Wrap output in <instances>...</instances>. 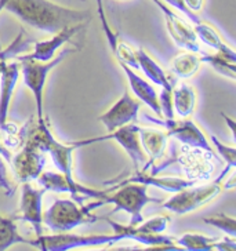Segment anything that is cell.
Here are the masks:
<instances>
[{"mask_svg": "<svg viewBox=\"0 0 236 251\" xmlns=\"http://www.w3.org/2000/svg\"><path fill=\"white\" fill-rule=\"evenodd\" d=\"M203 222L207 225H211L214 228L224 232L227 236L235 237L236 236V220L231 215L224 214V213H218L211 217H206L203 218Z\"/></svg>", "mask_w": 236, "mask_h": 251, "instance_id": "obj_28", "label": "cell"}, {"mask_svg": "<svg viewBox=\"0 0 236 251\" xmlns=\"http://www.w3.org/2000/svg\"><path fill=\"white\" fill-rule=\"evenodd\" d=\"M119 65L123 69L126 77L129 80V84H130V89L134 93V96L137 97L141 102L148 105L152 111L155 112L157 116H162L160 103H159V98H157L156 90L147 80H144L135 71H133L131 67L126 65L123 62H119Z\"/></svg>", "mask_w": 236, "mask_h": 251, "instance_id": "obj_19", "label": "cell"}, {"mask_svg": "<svg viewBox=\"0 0 236 251\" xmlns=\"http://www.w3.org/2000/svg\"><path fill=\"white\" fill-rule=\"evenodd\" d=\"M118 191L113 195H106L104 199L105 204H115L112 213L123 210L130 214V224L137 225L142 221V210L149 203H157L160 200L148 195V186L138 182H120L116 185Z\"/></svg>", "mask_w": 236, "mask_h": 251, "instance_id": "obj_6", "label": "cell"}, {"mask_svg": "<svg viewBox=\"0 0 236 251\" xmlns=\"http://www.w3.org/2000/svg\"><path fill=\"white\" fill-rule=\"evenodd\" d=\"M202 61L196 52L185 51L176 55L170 62V71L180 79H189L199 72Z\"/></svg>", "mask_w": 236, "mask_h": 251, "instance_id": "obj_24", "label": "cell"}, {"mask_svg": "<svg viewBox=\"0 0 236 251\" xmlns=\"http://www.w3.org/2000/svg\"><path fill=\"white\" fill-rule=\"evenodd\" d=\"M45 188H36L30 182H23L20 200V220L28 222L37 236L43 235V196Z\"/></svg>", "mask_w": 236, "mask_h": 251, "instance_id": "obj_12", "label": "cell"}, {"mask_svg": "<svg viewBox=\"0 0 236 251\" xmlns=\"http://www.w3.org/2000/svg\"><path fill=\"white\" fill-rule=\"evenodd\" d=\"M162 1L166 3L169 7H173L174 10H177L178 13H181L184 17H186V20L191 23L192 28L195 30V33H196V36H198V39H199L203 45H206L210 49H214L215 52H221V54L231 55V57L236 55L235 51L228 45H225L222 42L220 33L214 29L213 26H210L207 23L202 21L198 15L186 7L184 0H162Z\"/></svg>", "mask_w": 236, "mask_h": 251, "instance_id": "obj_10", "label": "cell"}, {"mask_svg": "<svg viewBox=\"0 0 236 251\" xmlns=\"http://www.w3.org/2000/svg\"><path fill=\"white\" fill-rule=\"evenodd\" d=\"M86 25H87V23L68 26V28H64L62 30L57 32V33H52V39L36 42L33 46V51L17 57V61H21V59H35V61H42V62L50 61L57 55V52L62 49V46L67 45L72 37H75L79 32L84 29Z\"/></svg>", "mask_w": 236, "mask_h": 251, "instance_id": "obj_15", "label": "cell"}, {"mask_svg": "<svg viewBox=\"0 0 236 251\" xmlns=\"http://www.w3.org/2000/svg\"><path fill=\"white\" fill-rule=\"evenodd\" d=\"M0 155L3 156V159H4L6 162L10 163V160H11V155H13V153H11V151H10L4 144H1V142H0Z\"/></svg>", "mask_w": 236, "mask_h": 251, "instance_id": "obj_33", "label": "cell"}, {"mask_svg": "<svg viewBox=\"0 0 236 251\" xmlns=\"http://www.w3.org/2000/svg\"><path fill=\"white\" fill-rule=\"evenodd\" d=\"M29 244L33 246V240H28L18 232L14 220L6 218L0 213V251L8 250L14 244Z\"/></svg>", "mask_w": 236, "mask_h": 251, "instance_id": "obj_25", "label": "cell"}, {"mask_svg": "<svg viewBox=\"0 0 236 251\" xmlns=\"http://www.w3.org/2000/svg\"><path fill=\"white\" fill-rule=\"evenodd\" d=\"M105 220L113 229V233H118L119 236L122 237V240L130 239L145 246H155V249L178 250L174 247V242H176L174 237L162 235L167 229L170 222L167 215H157L148 221H141L137 225H123L109 218H105Z\"/></svg>", "mask_w": 236, "mask_h": 251, "instance_id": "obj_3", "label": "cell"}, {"mask_svg": "<svg viewBox=\"0 0 236 251\" xmlns=\"http://www.w3.org/2000/svg\"><path fill=\"white\" fill-rule=\"evenodd\" d=\"M135 55H137V61H138V68L145 74L149 80L160 86L162 89L163 87H173V83L170 80L167 74L142 47H138L135 50Z\"/></svg>", "mask_w": 236, "mask_h": 251, "instance_id": "obj_23", "label": "cell"}, {"mask_svg": "<svg viewBox=\"0 0 236 251\" xmlns=\"http://www.w3.org/2000/svg\"><path fill=\"white\" fill-rule=\"evenodd\" d=\"M180 249L188 251H235V237H210L202 233H184L177 239Z\"/></svg>", "mask_w": 236, "mask_h": 251, "instance_id": "obj_17", "label": "cell"}, {"mask_svg": "<svg viewBox=\"0 0 236 251\" xmlns=\"http://www.w3.org/2000/svg\"><path fill=\"white\" fill-rule=\"evenodd\" d=\"M103 206H105L104 199L93 200L89 204H80L74 199H57L43 213V224L52 232H69L84 224L98 221L94 210Z\"/></svg>", "mask_w": 236, "mask_h": 251, "instance_id": "obj_2", "label": "cell"}, {"mask_svg": "<svg viewBox=\"0 0 236 251\" xmlns=\"http://www.w3.org/2000/svg\"><path fill=\"white\" fill-rule=\"evenodd\" d=\"M122 240L118 233L112 235H49L37 236L33 246L43 251H69L101 246H113Z\"/></svg>", "mask_w": 236, "mask_h": 251, "instance_id": "obj_7", "label": "cell"}, {"mask_svg": "<svg viewBox=\"0 0 236 251\" xmlns=\"http://www.w3.org/2000/svg\"><path fill=\"white\" fill-rule=\"evenodd\" d=\"M21 75V65L18 61L6 62L0 74V130L3 131L7 125L10 103L13 100L14 89Z\"/></svg>", "mask_w": 236, "mask_h": 251, "instance_id": "obj_16", "label": "cell"}, {"mask_svg": "<svg viewBox=\"0 0 236 251\" xmlns=\"http://www.w3.org/2000/svg\"><path fill=\"white\" fill-rule=\"evenodd\" d=\"M122 182H138V184H144L147 186H155L159 189H163L166 192H178L181 189H185L191 185L196 184V181H191V179H183V178H174V177H163L159 178L156 176H147L145 173L137 171L135 176L127 178L126 181Z\"/></svg>", "mask_w": 236, "mask_h": 251, "instance_id": "obj_21", "label": "cell"}, {"mask_svg": "<svg viewBox=\"0 0 236 251\" xmlns=\"http://www.w3.org/2000/svg\"><path fill=\"white\" fill-rule=\"evenodd\" d=\"M140 108L141 103L130 96V93L125 91L118 101L98 118V120L108 130V133H112L123 126L135 122Z\"/></svg>", "mask_w": 236, "mask_h": 251, "instance_id": "obj_14", "label": "cell"}, {"mask_svg": "<svg viewBox=\"0 0 236 251\" xmlns=\"http://www.w3.org/2000/svg\"><path fill=\"white\" fill-rule=\"evenodd\" d=\"M196 91L195 89L186 84L180 83L171 90V102H173V111L177 113L181 119H186L191 116L196 109Z\"/></svg>", "mask_w": 236, "mask_h": 251, "instance_id": "obj_22", "label": "cell"}, {"mask_svg": "<svg viewBox=\"0 0 236 251\" xmlns=\"http://www.w3.org/2000/svg\"><path fill=\"white\" fill-rule=\"evenodd\" d=\"M40 186H43L46 191H52V192H68L72 195V199L76 200L78 203H80L83 200L79 198V195L76 193L71 184L67 181V178L64 177L61 173H52V171H43L39 178H37Z\"/></svg>", "mask_w": 236, "mask_h": 251, "instance_id": "obj_27", "label": "cell"}, {"mask_svg": "<svg viewBox=\"0 0 236 251\" xmlns=\"http://www.w3.org/2000/svg\"><path fill=\"white\" fill-rule=\"evenodd\" d=\"M6 1H7V0H0V13H1L3 10H4V6H6Z\"/></svg>", "mask_w": 236, "mask_h": 251, "instance_id": "obj_35", "label": "cell"}, {"mask_svg": "<svg viewBox=\"0 0 236 251\" xmlns=\"http://www.w3.org/2000/svg\"><path fill=\"white\" fill-rule=\"evenodd\" d=\"M234 170L232 167L227 166L225 170L213 181L205 185H191L185 189H181L178 192L162 203V207L170 213H174L177 215L189 214L192 211L198 210L200 207L209 204L211 200H214L222 191V181L227 177L229 171Z\"/></svg>", "mask_w": 236, "mask_h": 251, "instance_id": "obj_4", "label": "cell"}, {"mask_svg": "<svg viewBox=\"0 0 236 251\" xmlns=\"http://www.w3.org/2000/svg\"><path fill=\"white\" fill-rule=\"evenodd\" d=\"M8 164L13 167L15 177L21 184L30 182L45 171L46 152L24 144L15 155H11Z\"/></svg>", "mask_w": 236, "mask_h": 251, "instance_id": "obj_13", "label": "cell"}, {"mask_svg": "<svg viewBox=\"0 0 236 251\" xmlns=\"http://www.w3.org/2000/svg\"><path fill=\"white\" fill-rule=\"evenodd\" d=\"M4 10L24 24L47 33H57L64 28L89 23L90 11L57 4L52 0H7Z\"/></svg>", "mask_w": 236, "mask_h": 251, "instance_id": "obj_1", "label": "cell"}, {"mask_svg": "<svg viewBox=\"0 0 236 251\" xmlns=\"http://www.w3.org/2000/svg\"><path fill=\"white\" fill-rule=\"evenodd\" d=\"M23 37H24V32H21V33L18 35V37L15 39L11 45L8 46V47H6L4 50H1V51H0V74H1V71H3L4 64L7 62V59L11 58V57H14L15 54L20 51V50H24V49H25V46H28V43L21 45Z\"/></svg>", "mask_w": 236, "mask_h": 251, "instance_id": "obj_30", "label": "cell"}, {"mask_svg": "<svg viewBox=\"0 0 236 251\" xmlns=\"http://www.w3.org/2000/svg\"><path fill=\"white\" fill-rule=\"evenodd\" d=\"M145 119L151 120L152 123L162 126L169 137H174L176 140L183 142L185 147L200 149V151H205V152H213V148H211L206 135L203 134V131L200 130L198 126L188 118L176 120L174 118L154 119L151 116H145Z\"/></svg>", "mask_w": 236, "mask_h": 251, "instance_id": "obj_9", "label": "cell"}, {"mask_svg": "<svg viewBox=\"0 0 236 251\" xmlns=\"http://www.w3.org/2000/svg\"><path fill=\"white\" fill-rule=\"evenodd\" d=\"M152 1L163 13L164 21H166V28H167L170 37L174 40V43L186 51L196 52L200 55L205 54V51L200 47L199 39L192 28L191 23L186 21L181 14L174 13L166 3H163L162 0H152Z\"/></svg>", "mask_w": 236, "mask_h": 251, "instance_id": "obj_8", "label": "cell"}, {"mask_svg": "<svg viewBox=\"0 0 236 251\" xmlns=\"http://www.w3.org/2000/svg\"><path fill=\"white\" fill-rule=\"evenodd\" d=\"M221 116L222 119L225 120L227 126L231 128V134H232V137H234V140H235V120L232 118H229L228 115H225V113H221Z\"/></svg>", "mask_w": 236, "mask_h": 251, "instance_id": "obj_34", "label": "cell"}, {"mask_svg": "<svg viewBox=\"0 0 236 251\" xmlns=\"http://www.w3.org/2000/svg\"><path fill=\"white\" fill-rule=\"evenodd\" d=\"M184 3L191 11H193V13H199L200 10L203 8L205 0H184Z\"/></svg>", "mask_w": 236, "mask_h": 251, "instance_id": "obj_32", "label": "cell"}, {"mask_svg": "<svg viewBox=\"0 0 236 251\" xmlns=\"http://www.w3.org/2000/svg\"><path fill=\"white\" fill-rule=\"evenodd\" d=\"M0 191H3L7 196H13L15 193L14 186L8 178L6 163H4V159L1 155H0Z\"/></svg>", "mask_w": 236, "mask_h": 251, "instance_id": "obj_31", "label": "cell"}, {"mask_svg": "<svg viewBox=\"0 0 236 251\" xmlns=\"http://www.w3.org/2000/svg\"><path fill=\"white\" fill-rule=\"evenodd\" d=\"M200 61L205 64H209L215 72L222 75L224 77H228L229 80H235L236 79V57L225 55L221 52H215V54L205 52L200 55Z\"/></svg>", "mask_w": 236, "mask_h": 251, "instance_id": "obj_26", "label": "cell"}, {"mask_svg": "<svg viewBox=\"0 0 236 251\" xmlns=\"http://www.w3.org/2000/svg\"><path fill=\"white\" fill-rule=\"evenodd\" d=\"M120 1H127V0H120Z\"/></svg>", "mask_w": 236, "mask_h": 251, "instance_id": "obj_36", "label": "cell"}, {"mask_svg": "<svg viewBox=\"0 0 236 251\" xmlns=\"http://www.w3.org/2000/svg\"><path fill=\"white\" fill-rule=\"evenodd\" d=\"M211 156H213V152L205 156V151L185 147L178 156V162L180 164H183L185 173L188 174V178L191 181L198 182L199 179L210 178L211 169H213V166L210 164Z\"/></svg>", "mask_w": 236, "mask_h": 251, "instance_id": "obj_18", "label": "cell"}, {"mask_svg": "<svg viewBox=\"0 0 236 251\" xmlns=\"http://www.w3.org/2000/svg\"><path fill=\"white\" fill-rule=\"evenodd\" d=\"M210 141L213 142V147L214 149L218 152V155L221 156L222 159L225 160L227 163V166L229 167H232V169H235L236 167V151L234 147H228V145H225V144H222L221 141L218 140L215 135H211L210 137Z\"/></svg>", "mask_w": 236, "mask_h": 251, "instance_id": "obj_29", "label": "cell"}, {"mask_svg": "<svg viewBox=\"0 0 236 251\" xmlns=\"http://www.w3.org/2000/svg\"><path fill=\"white\" fill-rule=\"evenodd\" d=\"M138 135H140L141 147L144 149L147 157H149V160L147 162V166L144 167V170L141 171V173H145L148 167L154 166V163L162 159L164 152H166L167 141H169L170 137L163 130L144 128V127H140Z\"/></svg>", "mask_w": 236, "mask_h": 251, "instance_id": "obj_20", "label": "cell"}, {"mask_svg": "<svg viewBox=\"0 0 236 251\" xmlns=\"http://www.w3.org/2000/svg\"><path fill=\"white\" fill-rule=\"evenodd\" d=\"M75 50L68 47L59 50L58 55H55L50 61H35V59H21L18 61L21 65V75H23L24 84L30 90L32 96L35 98L36 103V116L39 120H45V86L47 81V76L50 75L52 69L58 67L62 61H65L68 55L74 54Z\"/></svg>", "mask_w": 236, "mask_h": 251, "instance_id": "obj_5", "label": "cell"}, {"mask_svg": "<svg viewBox=\"0 0 236 251\" xmlns=\"http://www.w3.org/2000/svg\"><path fill=\"white\" fill-rule=\"evenodd\" d=\"M140 126L129 123V125L120 127L118 130L109 133V135H103V137H97V138H89L90 144L100 142V141L113 140L118 142L122 148L125 149V152L129 155L130 160L133 163V167L135 173L141 170V167H145L148 162V157L144 152V149L141 147L140 135H138ZM144 170V169H142Z\"/></svg>", "mask_w": 236, "mask_h": 251, "instance_id": "obj_11", "label": "cell"}]
</instances>
